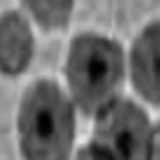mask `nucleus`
Segmentation results:
<instances>
[{
	"label": "nucleus",
	"mask_w": 160,
	"mask_h": 160,
	"mask_svg": "<svg viewBox=\"0 0 160 160\" xmlns=\"http://www.w3.org/2000/svg\"><path fill=\"white\" fill-rule=\"evenodd\" d=\"M131 83L147 102L160 104V22L139 32L131 48Z\"/></svg>",
	"instance_id": "20e7f679"
},
{
	"label": "nucleus",
	"mask_w": 160,
	"mask_h": 160,
	"mask_svg": "<svg viewBox=\"0 0 160 160\" xmlns=\"http://www.w3.org/2000/svg\"><path fill=\"white\" fill-rule=\"evenodd\" d=\"M67 83L75 104L96 115L118 93L123 80V51L104 35H78L67 53Z\"/></svg>",
	"instance_id": "f03ea898"
},
{
	"label": "nucleus",
	"mask_w": 160,
	"mask_h": 160,
	"mask_svg": "<svg viewBox=\"0 0 160 160\" xmlns=\"http://www.w3.org/2000/svg\"><path fill=\"white\" fill-rule=\"evenodd\" d=\"M147 160H160V123L152 131V142H149V158Z\"/></svg>",
	"instance_id": "6e6552de"
},
{
	"label": "nucleus",
	"mask_w": 160,
	"mask_h": 160,
	"mask_svg": "<svg viewBox=\"0 0 160 160\" xmlns=\"http://www.w3.org/2000/svg\"><path fill=\"white\" fill-rule=\"evenodd\" d=\"M152 128L149 118L131 99H112L96 112L93 144L112 160H147Z\"/></svg>",
	"instance_id": "7ed1b4c3"
},
{
	"label": "nucleus",
	"mask_w": 160,
	"mask_h": 160,
	"mask_svg": "<svg viewBox=\"0 0 160 160\" xmlns=\"http://www.w3.org/2000/svg\"><path fill=\"white\" fill-rule=\"evenodd\" d=\"M75 112L53 80H38L19 104V147L24 160H69Z\"/></svg>",
	"instance_id": "f257e3e1"
},
{
	"label": "nucleus",
	"mask_w": 160,
	"mask_h": 160,
	"mask_svg": "<svg viewBox=\"0 0 160 160\" xmlns=\"http://www.w3.org/2000/svg\"><path fill=\"white\" fill-rule=\"evenodd\" d=\"M35 53V40L27 19L19 11H8L0 16V72L22 75L29 67Z\"/></svg>",
	"instance_id": "39448f33"
},
{
	"label": "nucleus",
	"mask_w": 160,
	"mask_h": 160,
	"mask_svg": "<svg viewBox=\"0 0 160 160\" xmlns=\"http://www.w3.org/2000/svg\"><path fill=\"white\" fill-rule=\"evenodd\" d=\"M35 22L46 29H62L72 16L75 0H24Z\"/></svg>",
	"instance_id": "423d86ee"
},
{
	"label": "nucleus",
	"mask_w": 160,
	"mask_h": 160,
	"mask_svg": "<svg viewBox=\"0 0 160 160\" xmlns=\"http://www.w3.org/2000/svg\"><path fill=\"white\" fill-rule=\"evenodd\" d=\"M75 160H112V158H109L102 147H96V144L91 142V144H86V147L75 155Z\"/></svg>",
	"instance_id": "0eeeda50"
}]
</instances>
